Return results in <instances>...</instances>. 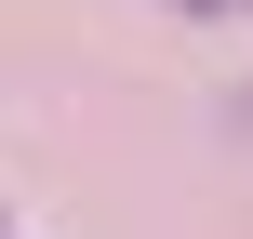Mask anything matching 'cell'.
<instances>
[{"label":"cell","instance_id":"cell-1","mask_svg":"<svg viewBox=\"0 0 253 239\" xmlns=\"http://www.w3.org/2000/svg\"><path fill=\"white\" fill-rule=\"evenodd\" d=\"M187 13H227V0H187Z\"/></svg>","mask_w":253,"mask_h":239}]
</instances>
